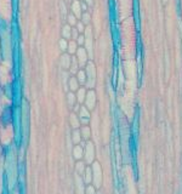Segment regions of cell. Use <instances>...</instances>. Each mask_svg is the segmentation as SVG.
<instances>
[{
	"label": "cell",
	"mask_w": 182,
	"mask_h": 194,
	"mask_svg": "<svg viewBox=\"0 0 182 194\" xmlns=\"http://www.w3.org/2000/svg\"><path fill=\"white\" fill-rule=\"evenodd\" d=\"M86 76H88V86L89 88H92L95 85V78H96V70H95V67H94V63H89L88 67H86Z\"/></svg>",
	"instance_id": "6da1fadb"
},
{
	"label": "cell",
	"mask_w": 182,
	"mask_h": 194,
	"mask_svg": "<svg viewBox=\"0 0 182 194\" xmlns=\"http://www.w3.org/2000/svg\"><path fill=\"white\" fill-rule=\"evenodd\" d=\"M92 171H94V182H95V187H100L101 186V180H102V176H101V167L98 163H94L92 164Z\"/></svg>",
	"instance_id": "7a4b0ae2"
},
{
	"label": "cell",
	"mask_w": 182,
	"mask_h": 194,
	"mask_svg": "<svg viewBox=\"0 0 182 194\" xmlns=\"http://www.w3.org/2000/svg\"><path fill=\"white\" fill-rule=\"evenodd\" d=\"M95 159V149H94V144L89 142L86 144V148H85V160H86L88 164L92 163Z\"/></svg>",
	"instance_id": "3957f363"
},
{
	"label": "cell",
	"mask_w": 182,
	"mask_h": 194,
	"mask_svg": "<svg viewBox=\"0 0 182 194\" xmlns=\"http://www.w3.org/2000/svg\"><path fill=\"white\" fill-rule=\"evenodd\" d=\"M77 58H78V62H79L80 67H84L85 63H86V61H88V54H86V51H85L84 47H79L77 50Z\"/></svg>",
	"instance_id": "277c9868"
},
{
	"label": "cell",
	"mask_w": 182,
	"mask_h": 194,
	"mask_svg": "<svg viewBox=\"0 0 182 194\" xmlns=\"http://www.w3.org/2000/svg\"><path fill=\"white\" fill-rule=\"evenodd\" d=\"M95 103H96V95L94 91H89V92H86V97H85V104H86L88 109L95 108Z\"/></svg>",
	"instance_id": "5b68a950"
},
{
	"label": "cell",
	"mask_w": 182,
	"mask_h": 194,
	"mask_svg": "<svg viewBox=\"0 0 182 194\" xmlns=\"http://www.w3.org/2000/svg\"><path fill=\"white\" fill-rule=\"evenodd\" d=\"M82 4L79 3V0H73L72 3V11H73V15L77 18L82 17Z\"/></svg>",
	"instance_id": "8992f818"
},
{
	"label": "cell",
	"mask_w": 182,
	"mask_h": 194,
	"mask_svg": "<svg viewBox=\"0 0 182 194\" xmlns=\"http://www.w3.org/2000/svg\"><path fill=\"white\" fill-rule=\"evenodd\" d=\"M60 62H61V67H62L63 69H69L70 63H72V56H69L67 54L62 55V56H61Z\"/></svg>",
	"instance_id": "52a82bcc"
},
{
	"label": "cell",
	"mask_w": 182,
	"mask_h": 194,
	"mask_svg": "<svg viewBox=\"0 0 182 194\" xmlns=\"http://www.w3.org/2000/svg\"><path fill=\"white\" fill-rule=\"evenodd\" d=\"M79 115H80V118H82V121L84 122V124H86V122L89 121V116H90V113H89L88 107H80V109H79Z\"/></svg>",
	"instance_id": "ba28073f"
},
{
	"label": "cell",
	"mask_w": 182,
	"mask_h": 194,
	"mask_svg": "<svg viewBox=\"0 0 182 194\" xmlns=\"http://www.w3.org/2000/svg\"><path fill=\"white\" fill-rule=\"evenodd\" d=\"M79 67H80V66H79V62H78V58L75 57V56H73V57H72V63H70V67H69L70 74H77L79 72V70H78Z\"/></svg>",
	"instance_id": "9c48e42d"
},
{
	"label": "cell",
	"mask_w": 182,
	"mask_h": 194,
	"mask_svg": "<svg viewBox=\"0 0 182 194\" xmlns=\"http://www.w3.org/2000/svg\"><path fill=\"white\" fill-rule=\"evenodd\" d=\"M77 79H78L80 85H85V83H86V79H88L86 72H85V70H79V72L77 73Z\"/></svg>",
	"instance_id": "30bf717a"
},
{
	"label": "cell",
	"mask_w": 182,
	"mask_h": 194,
	"mask_svg": "<svg viewBox=\"0 0 182 194\" xmlns=\"http://www.w3.org/2000/svg\"><path fill=\"white\" fill-rule=\"evenodd\" d=\"M79 81H78V79L75 78V76H72V78L69 79V89H70V91H78V89H79Z\"/></svg>",
	"instance_id": "8fae6325"
},
{
	"label": "cell",
	"mask_w": 182,
	"mask_h": 194,
	"mask_svg": "<svg viewBox=\"0 0 182 194\" xmlns=\"http://www.w3.org/2000/svg\"><path fill=\"white\" fill-rule=\"evenodd\" d=\"M62 35L64 39H69L72 38V27H70V24H67L64 25L63 29H62Z\"/></svg>",
	"instance_id": "7c38bea8"
},
{
	"label": "cell",
	"mask_w": 182,
	"mask_h": 194,
	"mask_svg": "<svg viewBox=\"0 0 182 194\" xmlns=\"http://www.w3.org/2000/svg\"><path fill=\"white\" fill-rule=\"evenodd\" d=\"M85 97H86V91H85L84 88L82 89H78V94H77V100L79 103H83L85 101Z\"/></svg>",
	"instance_id": "4fadbf2b"
},
{
	"label": "cell",
	"mask_w": 182,
	"mask_h": 194,
	"mask_svg": "<svg viewBox=\"0 0 182 194\" xmlns=\"http://www.w3.org/2000/svg\"><path fill=\"white\" fill-rule=\"evenodd\" d=\"M73 155L75 159H80V158L83 157V148L80 146H75L73 149Z\"/></svg>",
	"instance_id": "5bb4252c"
},
{
	"label": "cell",
	"mask_w": 182,
	"mask_h": 194,
	"mask_svg": "<svg viewBox=\"0 0 182 194\" xmlns=\"http://www.w3.org/2000/svg\"><path fill=\"white\" fill-rule=\"evenodd\" d=\"M77 50H78V44H77V43H75V41L68 43V49H67V51H68L70 55L75 54V52H77Z\"/></svg>",
	"instance_id": "9a60e30c"
},
{
	"label": "cell",
	"mask_w": 182,
	"mask_h": 194,
	"mask_svg": "<svg viewBox=\"0 0 182 194\" xmlns=\"http://www.w3.org/2000/svg\"><path fill=\"white\" fill-rule=\"evenodd\" d=\"M75 167H77V172L79 173V175H83V173L85 172V170H86V167H85V164L82 161H79L77 165H75Z\"/></svg>",
	"instance_id": "2e32d148"
},
{
	"label": "cell",
	"mask_w": 182,
	"mask_h": 194,
	"mask_svg": "<svg viewBox=\"0 0 182 194\" xmlns=\"http://www.w3.org/2000/svg\"><path fill=\"white\" fill-rule=\"evenodd\" d=\"M80 136H82V134L78 131V130H74L73 131V135H72V138H73V142L75 144H78L79 142H80Z\"/></svg>",
	"instance_id": "e0dca14e"
},
{
	"label": "cell",
	"mask_w": 182,
	"mask_h": 194,
	"mask_svg": "<svg viewBox=\"0 0 182 194\" xmlns=\"http://www.w3.org/2000/svg\"><path fill=\"white\" fill-rule=\"evenodd\" d=\"M84 173H86V175H85V177H84V182H85V183H90V182H91V180H92V175H91V170H90L89 167H88V169L85 170V172H84Z\"/></svg>",
	"instance_id": "ac0fdd59"
},
{
	"label": "cell",
	"mask_w": 182,
	"mask_h": 194,
	"mask_svg": "<svg viewBox=\"0 0 182 194\" xmlns=\"http://www.w3.org/2000/svg\"><path fill=\"white\" fill-rule=\"evenodd\" d=\"M70 124H72V126L74 127V129H77V127L79 126V120H78V118H77V115L75 114L70 115Z\"/></svg>",
	"instance_id": "d6986e66"
},
{
	"label": "cell",
	"mask_w": 182,
	"mask_h": 194,
	"mask_svg": "<svg viewBox=\"0 0 182 194\" xmlns=\"http://www.w3.org/2000/svg\"><path fill=\"white\" fill-rule=\"evenodd\" d=\"M80 134H82V136L84 137L85 140H88L89 137H90V129L88 126H84L83 129H82V132H80Z\"/></svg>",
	"instance_id": "ffe728a7"
},
{
	"label": "cell",
	"mask_w": 182,
	"mask_h": 194,
	"mask_svg": "<svg viewBox=\"0 0 182 194\" xmlns=\"http://www.w3.org/2000/svg\"><path fill=\"white\" fill-rule=\"evenodd\" d=\"M67 100H68V104H69L70 107L74 106V103H75V95L72 94V92H69V94L67 95Z\"/></svg>",
	"instance_id": "44dd1931"
},
{
	"label": "cell",
	"mask_w": 182,
	"mask_h": 194,
	"mask_svg": "<svg viewBox=\"0 0 182 194\" xmlns=\"http://www.w3.org/2000/svg\"><path fill=\"white\" fill-rule=\"evenodd\" d=\"M60 47H61V50L62 51H66L68 49V41H67V39H61L60 40Z\"/></svg>",
	"instance_id": "7402d4cb"
},
{
	"label": "cell",
	"mask_w": 182,
	"mask_h": 194,
	"mask_svg": "<svg viewBox=\"0 0 182 194\" xmlns=\"http://www.w3.org/2000/svg\"><path fill=\"white\" fill-rule=\"evenodd\" d=\"M68 23L70 25H77V17L74 15H69L68 16Z\"/></svg>",
	"instance_id": "603a6c76"
},
{
	"label": "cell",
	"mask_w": 182,
	"mask_h": 194,
	"mask_svg": "<svg viewBox=\"0 0 182 194\" xmlns=\"http://www.w3.org/2000/svg\"><path fill=\"white\" fill-rule=\"evenodd\" d=\"M82 19H83V23H84V24H89V23H90V15L86 13V12L83 13V15H82Z\"/></svg>",
	"instance_id": "cb8c5ba5"
},
{
	"label": "cell",
	"mask_w": 182,
	"mask_h": 194,
	"mask_svg": "<svg viewBox=\"0 0 182 194\" xmlns=\"http://www.w3.org/2000/svg\"><path fill=\"white\" fill-rule=\"evenodd\" d=\"M77 182H78V191H79V194H83V182L80 180L79 177H77Z\"/></svg>",
	"instance_id": "d4e9b609"
},
{
	"label": "cell",
	"mask_w": 182,
	"mask_h": 194,
	"mask_svg": "<svg viewBox=\"0 0 182 194\" xmlns=\"http://www.w3.org/2000/svg\"><path fill=\"white\" fill-rule=\"evenodd\" d=\"M85 43V35H79L77 38V44L78 45H84Z\"/></svg>",
	"instance_id": "484cf974"
},
{
	"label": "cell",
	"mask_w": 182,
	"mask_h": 194,
	"mask_svg": "<svg viewBox=\"0 0 182 194\" xmlns=\"http://www.w3.org/2000/svg\"><path fill=\"white\" fill-rule=\"evenodd\" d=\"M77 29H78V32H84V30H85L84 23H83V22H79V23H77Z\"/></svg>",
	"instance_id": "4316f807"
},
{
	"label": "cell",
	"mask_w": 182,
	"mask_h": 194,
	"mask_svg": "<svg viewBox=\"0 0 182 194\" xmlns=\"http://www.w3.org/2000/svg\"><path fill=\"white\" fill-rule=\"evenodd\" d=\"M78 29H75V28H72V38L73 39H77L78 37H79V35H78Z\"/></svg>",
	"instance_id": "83f0119b"
},
{
	"label": "cell",
	"mask_w": 182,
	"mask_h": 194,
	"mask_svg": "<svg viewBox=\"0 0 182 194\" xmlns=\"http://www.w3.org/2000/svg\"><path fill=\"white\" fill-rule=\"evenodd\" d=\"M86 194H95V188L91 187V186H89L88 189H86Z\"/></svg>",
	"instance_id": "f1b7e54d"
},
{
	"label": "cell",
	"mask_w": 182,
	"mask_h": 194,
	"mask_svg": "<svg viewBox=\"0 0 182 194\" xmlns=\"http://www.w3.org/2000/svg\"><path fill=\"white\" fill-rule=\"evenodd\" d=\"M80 4H82V9H83V10H86V7H88V6H86V3H80Z\"/></svg>",
	"instance_id": "f546056e"
},
{
	"label": "cell",
	"mask_w": 182,
	"mask_h": 194,
	"mask_svg": "<svg viewBox=\"0 0 182 194\" xmlns=\"http://www.w3.org/2000/svg\"><path fill=\"white\" fill-rule=\"evenodd\" d=\"M84 1H86V4H91L92 3V0H84Z\"/></svg>",
	"instance_id": "4dcf8cb0"
},
{
	"label": "cell",
	"mask_w": 182,
	"mask_h": 194,
	"mask_svg": "<svg viewBox=\"0 0 182 194\" xmlns=\"http://www.w3.org/2000/svg\"><path fill=\"white\" fill-rule=\"evenodd\" d=\"M97 194H102V193H97Z\"/></svg>",
	"instance_id": "1f68e13d"
}]
</instances>
